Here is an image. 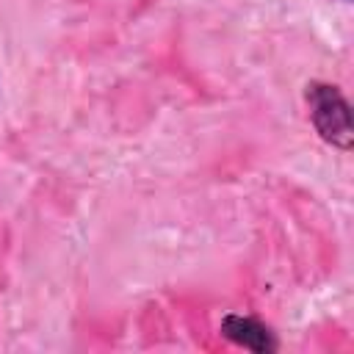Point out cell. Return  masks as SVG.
Segmentation results:
<instances>
[{
  "label": "cell",
  "instance_id": "obj_1",
  "mask_svg": "<svg viewBox=\"0 0 354 354\" xmlns=\"http://www.w3.org/2000/svg\"><path fill=\"white\" fill-rule=\"evenodd\" d=\"M307 105H310V119L315 133L337 147V149H348L354 144V127H351V108L346 102V97L337 91V86L332 83H310L307 86Z\"/></svg>",
  "mask_w": 354,
  "mask_h": 354
},
{
  "label": "cell",
  "instance_id": "obj_2",
  "mask_svg": "<svg viewBox=\"0 0 354 354\" xmlns=\"http://www.w3.org/2000/svg\"><path fill=\"white\" fill-rule=\"evenodd\" d=\"M218 329H221V335H224L230 343H235V346H241V348H246V351L271 354V351L277 348L274 332H271L266 324H260L257 318L230 313V315L221 318V326H218Z\"/></svg>",
  "mask_w": 354,
  "mask_h": 354
}]
</instances>
